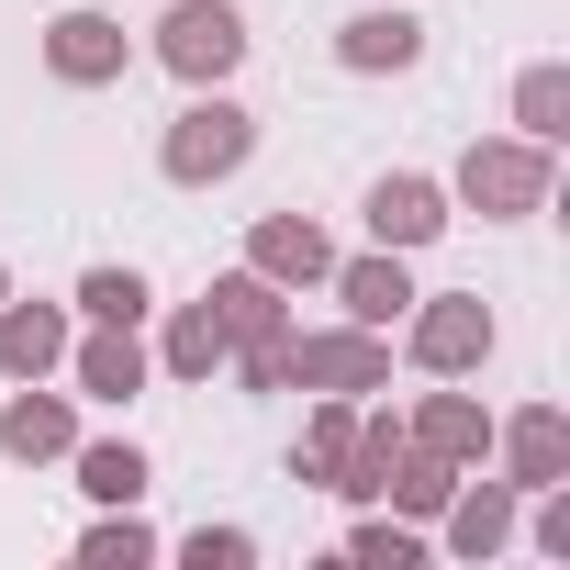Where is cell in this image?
<instances>
[{
	"instance_id": "6da1fadb",
	"label": "cell",
	"mask_w": 570,
	"mask_h": 570,
	"mask_svg": "<svg viewBox=\"0 0 570 570\" xmlns=\"http://www.w3.org/2000/svg\"><path fill=\"white\" fill-rule=\"evenodd\" d=\"M246 146H257V135H246V112H235V101H190V112L168 124V179H190V190H202V179L246 168Z\"/></svg>"
},
{
	"instance_id": "7a4b0ae2",
	"label": "cell",
	"mask_w": 570,
	"mask_h": 570,
	"mask_svg": "<svg viewBox=\"0 0 570 570\" xmlns=\"http://www.w3.org/2000/svg\"><path fill=\"white\" fill-rule=\"evenodd\" d=\"M157 57H168L179 79H224V68L246 57V23L224 12V0H179V12L157 23Z\"/></svg>"
},
{
	"instance_id": "3957f363",
	"label": "cell",
	"mask_w": 570,
	"mask_h": 570,
	"mask_svg": "<svg viewBox=\"0 0 570 570\" xmlns=\"http://www.w3.org/2000/svg\"><path fill=\"white\" fill-rule=\"evenodd\" d=\"M459 190H470L481 213H537V202H548V146H537V135H525V146H470Z\"/></svg>"
},
{
	"instance_id": "277c9868",
	"label": "cell",
	"mask_w": 570,
	"mask_h": 570,
	"mask_svg": "<svg viewBox=\"0 0 570 570\" xmlns=\"http://www.w3.org/2000/svg\"><path fill=\"white\" fill-rule=\"evenodd\" d=\"M481 347H492V314H481L470 292H448V303L414 314V358H425V370H470Z\"/></svg>"
},
{
	"instance_id": "5b68a950",
	"label": "cell",
	"mask_w": 570,
	"mask_h": 570,
	"mask_svg": "<svg viewBox=\"0 0 570 570\" xmlns=\"http://www.w3.org/2000/svg\"><path fill=\"white\" fill-rule=\"evenodd\" d=\"M292 370H303V381H325V392H381V381H392V358H381V336H370V325H358V336H303V347H292Z\"/></svg>"
},
{
	"instance_id": "8992f818",
	"label": "cell",
	"mask_w": 570,
	"mask_h": 570,
	"mask_svg": "<svg viewBox=\"0 0 570 570\" xmlns=\"http://www.w3.org/2000/svg\"><path fill=\"white\" fill-rule=\"evenodd\" d=\"M46 57H57V79L101 90V79H124V23H101V12H68V23L46 35Z\"/></svg>"
},
{
	"instance_id": "52a82bcc",
	"label": "cell",
	"mask_w": 570,
	"mask_h": 570,
	"mask_svg": "<svg viewBox=\"0 0 570 570\" xmlns=\"http://www.w3.org/2000/svg\"><path fill=\"white\" fill-rule=\"evenodd\" d=\"M436 224H448L436 179H381V190H370V235H381V246H425Z\"/></svg>"
},
{
	"instance_id": "ba28073f",
	"label": "cell",
	"mask_w": 570,
	"mask_h": 570,
	"mask_svg": "<svg viewBox=\"0 0 570 570\" xmlns=\"http://www.w3.org/2000/svg\"><path fill=\"white\" fill-rule=\"evenodd\" d=\"M414 46H425V23H403V12H358V23L336 35L347 68H414Z\"/></svg>"
},
{
	"instance_id": "9c48e42d",
	"label": "cell",
	"mask_w": 570,
	"mask_h": 570,
	"mask_svg": "<svg viewBox=\"0 0 570 570\" xmlns=\"http://www.w3.org/2000/svg\"><path fill=\"white\" fill-rule=\"evenodd\" d=\"M336 257H325V235L314 224H292V213H279V224H257V279H325Z\"/></svg>"
},
{
	"instance_id": "30bf717a",
	"label": "cell",
	"mask_w": 570,
	"mask_h": 570,
	"mask_svg": "<svg viewBox=\"0 0 570 570\" xmlns=\"http://www.w3.org/2000/svg\"><path fill=\"white\" fill-rule=\"evenodd\" d=\"M57 358H68V325H57L46 303L0 314V370H23V381H35V370H57Z\"/></svg>"
},
{
	"instance_id": "8fae6325",
	"label": "cell",
	"mask_w": 570,
	"mask_h": 570,
	"mask_svg": "<svg viewBox=\"0 0 570 570\" xmlns=\"http://www.w3.org/2000/svg\"><path fill=\"white\" fill-rule=\"evenodd\" d=\"M202 314L224 325V347H257V336H279V292H268V279H224V292H213Z\"/></svg>"
},
{
	"instance_id": "7c38bea8",
	"label": "cell",
	"mask_w": 570,
	"mask_h": 570,
	"mask_svg": "<svg viewBox=\"0 0 570 570\" xmlns=\"http://www.w3.org/2000/svg\"><path fill=\"white\" fill-rule=\"evenodd\" d=\"M79 392H101V403L146 392V347H135V325H112L101 347H79Z\"/></svg>"
},
{
	"instance_id": "4fadbf2b",
	"label": "cell",
	"mask_w": 570,
	"mask_h": 570,
	"mask_svg": "<svg viewBox=\"0 0 570 570\" xmlns=\"http://www.w3.org/2000/svg\"><path fill=\"white\" fill-rule=\"evenodd\" d=\"M503 459H514V481H559V459H570V425H559V414L537 403V414H514Z\"/></svg>"
},
{
	"instance_id": "5bb4252c",
	"label": "cell",
	"mask_w": 570,
	"mask_h": 570,
	"mask_svg": "<svg viewBox=\"0 0 570 570\" xmlns=\"http://www.w3.org/2000/svg\"><path fill=\"white\" fill-rule=\"evenodd\" d=\"M336 292H347V314H358V325H392V314L414 303V279H403L392 257H358V268L336 279Z\"/></svg>"
},
{
	"instance_id": "9a60e30c",
	"label": "cell",
	"mask_w": 570,
	"mask_h": 570,
	"mask_svg": "<svg viewBox=\"0 0 570 570\" xmlns=\"http://www.w3.org/2000/svg\"><path fill=\"white\" fill-rule=\"evenodd\" d=\"M0 448H12V459H57L68 448V403H46V392L12 403V414H0Z\"/></svg>"
},
{
	"instance_id": "2e32d148",
	"label": "cell",
	"mask_w": 570,
	"mask_h": 570,
	"mask_svg": "<svg viewBox=\"0 0 570 570\" xmlns=\"http://www.w3.org/2000/svg\"><path fill=\"white\" fill-rule=\"evenodd\" d=\"M481 436H492V425H481V403H459V392H436V403H425V448H436V459H481Z\"/></svg>"
},
{
	"instance_id": "e0dca14e",
	"label": "cell",
	"mask_w": 570,
	"mask_h": 570,
	"mask_svg": "<svg viewBox=\"0 0 570 570\" xmlns=\"http://www.w3.org/2000/svg\"><path fill=\"white\" fill-rule=\"evenodd\" d=\"M79 492H90V503H135V492H146V459H135V448H79Z\"/></svg>"
},
{
	"instance_id": "ac0fdd59",
	"label": "cell",
	"mask_w": 570,
	"mask_h": 570,
	"mask_svg": "<svg viewBox=\"0 0 570 570\" xmlns=\"http://www.w3.org/2000/svg\"><path fill=\"white\" fill-rule=\"evenodd\" d=\"M168 370H179V381H213V370H224V325H213V314H179V325H168Z\"/></svg>"
},
{
	"instance_id": "d6986e66",
	"label": "cell",
	"mask_w": 570,
	"mask_h": 570,
	"mask_svg": "<svg viewBox=\"0 0 570 570\" xmlns=\"http://www.w3.org/2000/svg\"><path fill=\"white\" fill-rule=\"evenodd\" d=\"M381 492H403L414 514H436V503H448V459H436V448H425V459H403V448H392V470H381Z\"/></svg>"
},
{
	"instance_id": "ffe728a7",
	"label": "cell",
	"mask_w": 570,
	"mask_h": 570,
	"mask_svg": "<svg viewBox=\"0 0 570 570\" xmlns=\"http://www.w3.org/2000/svg\"><path fill=\"white\" fill-rule=\"evenodd\" d=\"M79 303H90L101 325H135V314H146V279H135V268H90V279H79Z\"/></svg>"
},
{
	"instance_id": "44dd1931",
	"label": "cell",
	"mask_w": 570,
	"mask_h": 570,
	"mask_svg": "<svg viewBox=\"0 0 570 570\" xmlns=\"http://www.w3.org/2000/svg\"><path fill=\"white\" fill-rule=\"evenodd\" d=\"M559 101H570V90H559V68H525V90H514V124L548 146V135H559Z\"/></svg>"
},
{
	"instance_id": "7402d4cb",
	"label": "cell",
	"mask_w": 570,
	"mask_h": 570,
	"mask_svg": "<svg viewBox=\"0 0 570 570\" xmlns=\"http://www.w3.org/2000/svg\"><path fill=\"white\" fill-rule=\"evenodd\" d=\"M503 525H514V503H503V492H470V503H459V525H448V537H459V548H470V559H481V548H503Z\"/></svg>"
},
{
	"instance_id": "603a6c76",
	"label": "cell",
	"mask_w": 570,
	"mask_h": 570,
	"mask_svg": "<svg viewBox=\"0 0 570 570\" xmlns=\"http://www.w3.org/2000/svg\"><path fill=\"white\" fill-rule=\"evenodd\" d=\"M146 559V525L124 514V525H90V570H135Z\"/></svg>"
},
{
	"instance_id": "cb8c5ba5",
	"label": "cell",
	"mask_w": 570,
	"mask_h": 570,
	"mask_svg": "<svg viewBox=\"0 0 570 570\" xmlns=\"http://www.w3.org/2000/svg\"><path fill=\"white\" fill-rule=\"evenodd\" d=\"M358 559H370V570H414V537H392V525H358Z\"/></svg>"
},
{
	"instance_id": "d4e9b609",
	"label": "cell",
	"mask_w": 570,
	"mask_h": 570,
	"mask_svg": "<svg viewBox=\"0 0 570 570\" xmlns=\"http://www.w3.org/2000/svg\"><path fill=\"white\" fill-rule=\"evenodd\" d=\"M190 559H202V570H235V559H246V537H235V525H224V537L202 525V537H190Z\"/></svg>"
},
{
	"instance_id": "484cf974",
	"label": "cell",
	"mask_w": 570,
	"mask_h": 570,
	"mask_svg": "<svg viewBox=\"0 0 570 570\" xmlns=\"http://www.w3.org/2000/svg\"><path fill=\"white\" fill-rule=\"evenodd\" d=\"M0 303H12V292H0Z\"/></svg>"
}]
</instances>
